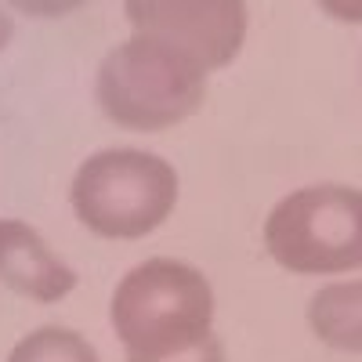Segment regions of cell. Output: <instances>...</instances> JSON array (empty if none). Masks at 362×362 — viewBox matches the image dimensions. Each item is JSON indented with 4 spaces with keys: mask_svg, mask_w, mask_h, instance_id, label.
Masks as SVG:
<instances>
[{
    "mask_svg": "<svg viewBox=\"0 0 362 362\" xmlns=\"http://www.w3.org/2000/svg\"><path fill=\"white\" fill-rule=\"evenodd\" d=\"M214 286L177 257H148L116 283L109 322L127 358H170L206 344L214 334Z\"/></svg>",
    "mask_w": 362,
    "mask_h": 362,
    "instance_id": "cell-1",
    "label": "cell"
},
{
    "mask_svg": "<svg viewBox=\"0 0 362 362\" xmlns=\"http://www.w3.org/2000/svg\"><path fill=\"white\" fill-rule=\"evenodd\" d=\"M210 69L160 37L119 40L95 73L98 109L124 131L156 134L185 124L206 98Z\"/></svg>",
    "mask_w": 362,
    "mask_h": 362,
    "instance_id": "cell-2",
    "label": "cell"
},
{
    "mask_svg": "<svg viewBox=\"0 0 362 362\" xmlns=\"http://www.w3.org/2000/svg\"><path fill=\"white\" fill-rule=\"evenodd\" d=\"M69 203L80 225L98 239H141L174 214L177 170L145 148H102L76 167Z\"/></svg>",
    "mask_w": 362,
    "mask_h": 362,
    "instance_id": "cell-3",
    "label": "cell"
},
{
    "mask_svg": "<svg viewBox=\"0 0 362 362\" xmlns=\"http://www.w3.org/2000/svg\"><path fill=\"white\" fill-rule=\"evenodd\" d=\"M264 250L293 276H341L362 268V189L319 181L268 210Z\"/></svg>",
    "mask_w": 362,
    "mask_h": 362,
    "instance_id": "cell-4",
    "label": "cell"
},
{
    "mask_svg": "<svg viewBox=\"0 0 362 362\" xmlns=\"http://www.w3.org/2000/svg\"><path fill=\"white\" fill-rule=\"evenodd\" d=\"M134 33L160 37L218 73L247 40V0H124Z\"/></svg>",
    "mask_w": 362,
    "mask_h": 362,
    "instance_id": "cell-5",
    "label": "cell"
},
{
    "mask_svg": "<svg viewBox=\"0 0 362 362\" xmlns=\"http://www.w3.org/2000/svg\"><path fill=\"white\" fill-rule=\"evenodd\" d=\"M0 283L37 305H58L76 290V272L25 221L0 218Z\"/></svg>",
    "mask_w": 362,
    "mask_h": 362,
    "instance_id": "cell-6",
    "label": "cell"
},
{
    "mask_svg": "<svg viewBox=\"0 0 362 362\" xmlns=\"http://www.w3.org/2000/svg\"><path fill=\"white\" fill-rule=\"evenodd\" d=\"M308 326L326 348L362 355V279L322 286L308 305Z\"/></svg>",
    "mask_w": 362,
    "mask_h": 362,
    "instance_id": "cell-7",
    "label": "cell"
},
{
    "mask_svg": "<svg viewBox=\"0 0 362 362\" xmlns=\"http://www.w3.org/2000/svg\"><path fill=\"white\" fill-rule=\"evenodd\" d=\"M8 362H98V351L76 329L40 326L8 351Z\"/></svg>",
    "mask_w": 362,
    "mask_h": 362,
    "instance_id": "cell-8",
    "label": "cell"
},
{
    "mask_svg": "<svg viewBox=\"0 0 362 362\" xmlns=\"http://www.w3.org/2000/svg\"><path fill=\"white\" fill-rule=\"evenodd\" d=\"M4 4L25 18H66V15L87 8L90 0H4Z\"/></svg>",
    "mask_w": 362,
    "mask_h": 362,
    "instance_id": "cell-9",
    "label": "cell"
},
{
    "mask_svg": "<svg viewBox=\"0 0 362 362\" xmlns=\"http://www.w3.org/2000/svg\"><path fill=\"white\" fill-rule=\"evenodd\" d=\"M127 362H225V344L218 337H210L206 344L192 348V351H181L170 358H127Z\"/></svg>",
    "mask_w": 362,
    "mask_h": 362,
    "instance_id": "cell-10",
    "label": "cell"
},
{
    "mask_svg": "<svg viewBox=\"0 0 362 362\" xmlns=\"http://www.w3.org/2000/svg\"><path fill=\"white\" fill-rule=\"evenodd\" d=\"M319 11L344 25H362V0H315Z\"/></svg>",
    "mask_w": 362,
    "mask_h": 362,
    "instance_id": "cell-11",
    "label": "cell"
},
{
    "mask_svg": "<svg viewBox=\"0 0 362 362\" xmlns=\"http://www.w3.org/2000/svg\"><path fill=\"white\" fill-rule=\"evenodd\" d=\"M11 33H15V22H11V15L4 8H0V51L11 44Z\"/></svg>",
    "mask_w": 362,
    "mask_h": 362,
    "instance_id": "cell-12",
    "label": "cell"
}]
</instances>
